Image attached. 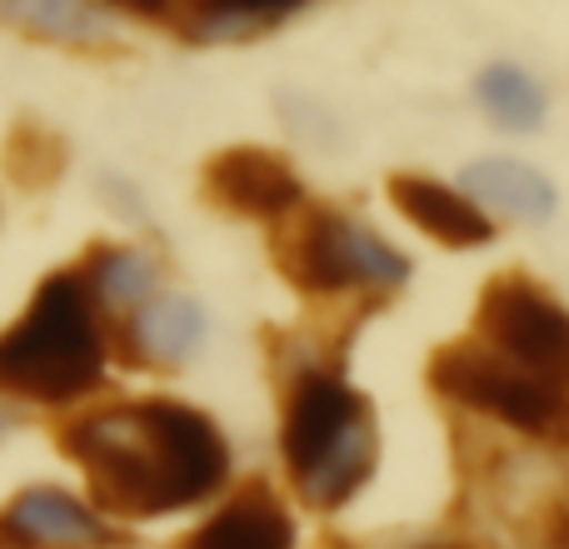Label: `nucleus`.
Returning <instances> with one entry per match:
<instances>
[{
	"instance_id": "f257e3e1",
	"label": "nucleus",
	"mask_w": 569,
	"mask_h": 549,
	"mask_svg": "<svg viewBox=\"0 0 569 549\" xmlns=\"http://www.w3.org/2000/svg\"><path fill=\"white\" fill-rule=\"evenodd\" d=\"M56 445L116 525L196 510L230 480L226 430L176 395L90 400L60 415Z\"/></svg>"
},
{
	"instance_id": "f03ea898",
	"label": "nucleus",
	"mask_w": 569,
	"mask_h": 549,
	"mask_svg": "<svg viewBox=\"0 0 569 549\" xmlns=\"http://www.w3.org/2000/svg\"><path fill=\"white\" fill-rule=\"evenodd\" d=\"M116 370L110 320L86 295L76 266L30 285L26 305L0 325V395L26 415H70L90 405Z\"/></svg>"
},
{
	"instance_id": "7ed1b4c3",
	"label": "nucleus",
	"mask_w": 569,
	"mask_h": 549,
	"mask_svg": "<svg viewBox=\"0 0 569 549\" xmlns=\"http://www.w3.org/2000/svg\"><path fill=\"white\" fill-rule=\"evenodd\" d=\"M276 250L284 280L315 300H345V295L390 300L410 285V256L350 210L300 206L284 220Z\"/></svg>"
},
{
	"instance_id": "20e7f679",
	"label": "nucleus",
	"mask_w": 569,
	"mask_h": 549,
	"mask_svg": "<svg viewBox=\"0 0 569 549\" xmlns=\"http://www.w3.org/2000/svg\"><path fill=\"white\" fill-rule=\"evenodd\" d=\"M425 380L455 410H470L480 420L500 425L510 435L540 445H569V400L535 375L515 370L510 360L490 350L485 340H450L430 355Z\"/></svg>"
},
{
	"instance_id": "39448f33",
	"label": "nucleus",
	"mask_w": 569,
	"mask_h": 549,
	"mask_svg": "<svg viewBox=\"0 0 569 549\" xmlns=\"http://www.w3.org/2000/svg\"><path fill=\"white\" fill-rule=\"evenodd\" d=\"M475 340L569 400V305L540 280L495 274L475 310Z\"/></svg>"
},
{
	"instance_id": "423d86ee",
	"label": "nucleus",
	"mask_w": 569,
	"mask_h": 549,
	"mask_svg": "<svg viewBox=\"0 0 569 549\" xmlns=\"http://www.w3.org/2000/svg\"><path fill=\"white\" fill-rule=\"evenodd\" d=\"M6 549H126L130 535L86 490L60 480H30L0 500Z\"/></svg>"
},
{
	"instance_id": "0eeeda50",
	"label": "nucleus",
	"mask_w": 569,
	"mask_h": 549,
	"mask_svg": "<svg viewBox=\"0 0 569 549\" xmlns=\"http://www.w3.org/2000/svg\"><path fill=\"white\" fill-rule=\"evenodd\" d=\"M360 425H370V405L365 395L345 380L340 370H320L305 365L284 390V415H280V455L284 470L305 475L310 465H320L340 440H350Z\"/></svg>"
},
{
	"instance_id": "6e6552de",
	"label": "nucleus",
	"mask_w": 569,
	"mask_h": 549,
	"mask_svg": "<svg viewBox=\"0 0 569 549\" xmlns=\"http://www.w3.org/2000/svg\"><path fill=\"white\" fill-rule=\"evenodd\" d=\"M116 360L130 370H186L210 340V315L190 290H156L110 325Z\"/></svg>"
},
{
	"instance_id": "1a4fd4ad",
	"label": "nucleus",
	"mask_w": 569,
	"mask_h": 549,
	"mask_svg": "<svg viewBox=\"0 0 569 549\" xmlns=\"http://www.w3.org/2000/svg\"><path fill=\"white\" fill-rule=\"evenodd\" d=\"M206 200L240 220L284 226L305 206V186L295 166L266 146H230L206 160Z\"/></svg>"
},
{
	"instance_id": "9d476101",
	"label": "nucleus",
	"mask_w": 569,
	"mask_h": 549,
	"mask_svg": "<svg viewBox=\"0 0 569 549\" xmlns=\"http://www.w3.org/2000/svg\"><path fill=\"white\" fill-rule=\"evenodd\" d=\"M385 196L420 236H430L445 250H480L495 240V220L460 186H445V180L420 176V170H400V176H390Z\"/></svg>"
},
{
	"instance_id": "9b49d317",
	"label": "nucleus",
	"mask_w": 569,
	"mask_h": 549,
	"mask_svg": "<svg viewBox=\"0 0 569 549\" xmlns=\"http://www.w3.org/2000/svg\"><path fill=\"white\" fill-rule=\"evenodd\" d=\"M460 190L490 220H515V226H550L560 210L555 180L520 156H475L460 170Z\"/></svg>"
},
{
	"instance_id": "f8f14e48",
	"label": "nucleus",
	"mask_w": 569,
	"mask_h": 549,
	"mask_svg": "<svg viewBox=\"0 0 569 549\" xmlns=\"http://www.w3.org/2000/svg\"><path fill=\"white\" fill-rule=\"evenodd\" d=\"M76 274L96 310L116 325L156 290H166V256L146 240H100L76 260Z\"/></svg>"
},
{
	"instance_id": "ddd939ff",
	"label": "nucleus",
	"mask_w": 569,
	"mask_h": 549,
	"mask_svg": "<svg viewBox=\"0 0 569 549\" xmlns=\"http://www.w3.org/2000/svg\"><path fill=\"white\" fill-rule=\"evenodd\" d=\"M0 26L60 50H106L120 36L106 0H0Z\"/></svg>"
},
{
	"instance_id": "4468645a",
	"label": "nucleus",
	"mask_w": 569,
	"mask_h": 549,
	"mask_svg": "<svg viewBox=\"0 0 569 549\" xmlns=\"http://www.w3.org/2000/svg\"><path fill=\"white\" fill-rule=\"evenodd\" d=\"M180 549H295V520L276 490L250 485L210 510V520L196 525Z\"/></svg>"
},
{
	"instance_id": "2eb2a0df",
	"label": "nucleus",
	"mask_w": 569,
	"mask_h": 549,
	"mask_svg": "<svg viewBox=\"0 0 569 549\" xmlns=\"http://www.w3.org/2000/svg\"><path fill=\"white\" fill-rule=\"evenodd\" d=\"M310 0H190L180 10V36L196 46H236L284 26Z\"/></svg>"
},
{
	"instance_id": "dca6fc26",
	"label": "nucleus",
	"mask_w": 569,
	"mask_h": 549,
	"mask_svg": "<svg viewBox=\"0 0 569 549\" xmlns=\"http://www.w3.org/2000/svg\"><path fill=\"white\" fill-rule=\"evenodd\" d=\"M475 106L485 110V120L510 136H530V130L545 126L550 116V96L545 86L515 60H490V66L475 76Z\"/></svg>"
},
{
	"instance_id": "f3484780",
	"label": "nucleus",
	"mask_w": 569,
	"mask_h": 549,
	"mask_svg": "<svg viewBox=\"0 0 569 549\" xmlns=\"http://www.w3.org/2000/svg\"><path fill=\"white\" fill-rule=\"evenodd\" d=\"M535 545L540 549H569V490H560L535 520Z\"/></svg>"
},
{
	"instance_id": "a211bd4d",
	"label": "nucleus",
	"mask_w": 569,
	"mask_h": 549,
	"mask_svg": "<svg viewBox=\"0 0 569 549\" xmlns=\"http://www.w3.org/2000/svg\"><path fill=\"white\" fill-rule=\"evenodd\" d=\"M100 196H106L110 206H116L120 216L130 220V226H146V200H140V190L130 186L126 176H116V170H106V176H100Z\"/></svg>"
},
{
	"instance_id": "6ab92c4d",
	"label": "nucleus",
	"mask_w": 569,
	"mask_h": 549,
	"mask_svg": "<svg viewBox=\"0 0 569 549\" xmlns=\"http://www.w3.org/2000/svg\"><path fill=\"white\" fill-rule=\"evenodd\" d=\"M26 420H30V415L20 410V405H10L6 395H0V450H6V445L16 440V430H20V425H26Z\"/></svg>"
},
{
	"instance_id": "aec40b11",
	"label": "nucleus",
	"mask_w": 569,
	"mask_h": 549,
	"mask_svg": "<svg viewBox=\"0 0 569 549\" xmlns=\"http://www.w3.org/2000/svg\"><path fill=\"white\" fill-rule=\"evenodd\" d=\"M110 10H126V16H166L176 0H106Z\"/></svg>"
},
{
	"instance_id": "412c9836",
	"label": "nucleus",
	"mask_w": 569,
	"mask_h": 549,
	"mask_svg": "<svg viewBox=\"0 0 569 549\" xmlns=\"http://www.w3.org/2000/svg\"><path fill=\"white\" fill-rule=\"evenodd\" d=\"M420 549H465V545H450V540H435V545H420Z\"/></svg>"
},
{
	"instance_id": "4be33fe9",
	"label": "nucleus",
	"mask_w": 569,
	"mask_h": 549,
	"mask_svg": "<svg viewBox=\"0 0 569 549\" xmlns=\"http://www.w3.org/2000/svg\"><path fill=\"white\" fill-rule=\"evenodd\" d=\"M330 549H365V545H355V540H330Z\"/></svg>"
},
{
	"instance_id": "5701e85b",
	"label": "nucleus",
	"mask_w": 569,
	"mask_h": 549,
	"mask_svg": "<svg viewBox=\"0 0 569 549\" xmlns=\"http://www.w3.org/2000/svg\"><path fill=\"white\" fill-rule=\"evenodd\" d=\"M0 549H6V545H0Z\"/></svg>"
}]
</instances>
